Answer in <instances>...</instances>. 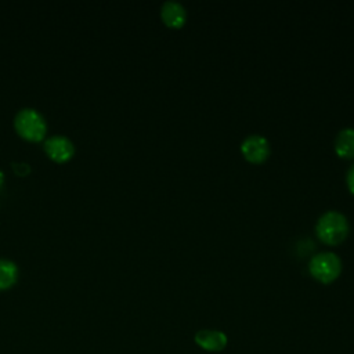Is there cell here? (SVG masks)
<instances>
[{"mask_svg": "<svg viewBox=\"0 0 354 354\" xmlns=\"http://www.w3.org/2000/svg\"><path fill=\"white\" fill-rule=\"evenodd\" d=\"M14 127L21 137L29 141L43 140L47 130L44 116L35 108L19 109L14 116Z\"/></svg>", "mask_w": 354, "mask_h": 354, "instance_id": "obj_1", "label": "cell"}, {"mask_svg": "<svg viewBox=\"0 0 354 354\" xmlns=\"http://www.w3.org/2000/svg\"><path fill=\"white\" fill-rule=\"evenodd\" d=\"M315 231L324 242L337 243L347 235L348 221L343 213L337 210H328L319 216Z\"/></svg>", "mask_w": 354, "mask_h": 354, "instance_id": "obj_2", "label": "cell"}, {"mask_svg": "<svg viewBox=\"0 0 354 354\" xmlns=\"http://www.w3.org/2000/svg\"><path fill=\"white\" fill-rule=\"evenodd\" d=\"M308 268L313 277H315L318 281L330 282L339 275L342 261L340 257L333 252H321L311 257Z\"/></svg>", "mask_w": 354, "mask_h": 354, "instance_id": "obj_3", "label": "cell"}, {"mask_svg": "<svg viewBox=\"0 0 354 354\" xmlns=\"http://www.w3.org/2000/svg\"><path fill=\"white\" fill-rule=\"evenodd\" d=\"M46 153L55 162H65L75 153L72 140L64 134H54L44 140Z\"/></svg>", "mask_w": 354, "mask_h": 354, "instance_id": "obj_4", "label": "cell"}, {"mask_svg": "<svg viewBox=\"0 0 354 354\" xmlns=\"http://www.w3.org/2000/svg\"><path fill=\"white\" fill-rule=\"evenodd\" d=\"M242 153L250 162H263L270 153V144L261 134H249L241 144Z\"/></svg>", "mask_w": 354, "mask_h": 354, "instance_id": "obj_5", "label": "cell"}, {"mask_svg": "<svg viewBox=\"0 0 354 354\" xmlns=\"http://www.w3.org/2000/svg\"><path fill=\"white\" fill-rule=\"evenodd\" d=\"M195 343L206 351H221L227 346V336L220 330L201 329L195 333Z\"/></svg>", "mask_w": 354, "mask_h": 354, "instance_id": "obj_6", "label": "cell"}, {"mask_svg": "<svg viewBox=\"0 0 354 354\" xmlns=\"http://www.w3.org/2000/svg\"><path fill=\"white\" fill-rule=\"evenodd\" d=\"M160 17L169 26H181L185 22V7L176 0H166L160 6Z\"/></svg>", "mask_w": 354, "mask_h": 354, "instance_id": "obj_7", "label": "cell"}, {"mask_svg": "<svg viewBox=\"0 0 354 354\" xmlns=\"http://www.w3.org/2000/svg\"><path fill=\"white\" fill-rule=\"evenodd\" d=\"M335 149L343 158L354 156V127H344L337 133Z\"/></svg>", "mask_w": 354, "mask_h": 354, "instance_id": "obj_8", "label": "cell"}, {"mask_svg": "<svg viewBox=\"0 0 354 354\" xmlns=\"http://www.w3.org/2000/svg\"><path fill=\"white\" fill-rule=\"evenodd\" d=\"M18 267L17 264L6 257H0V289H7L17 282Z\"/></svg>", "mask_w": 354, "mask_h": 354, "instance_id": "obj_9", "label": "cell"}, {"mask_svg": "<svg viewBox=\"0 0 354 354\" xmlns=\"http://www.w3.org/2000/svg\"><path fill=\"white\" fill-rule=\"evenodd\" d=\"M12 169L15 170V173L24 176V174L29 173L30 166L28 163H25V162H12Z\"/></svg>", "mask_w": 354, "mask_h": 354, "instance_id": "obj_10", "label": "cell"}, {"mask_svg": "<svg viewBox=\"0 0 354 354\" xmlns=\"http://www.w3.org/2000/svg\"><path fill=\"white\" fill-rule=\"evenodd\" d=\"M347 184L351 192H354V163L347 170Z\"/></svg>", "mask_w": 354, "mask_h": 354, "instance_id": "obj_11", "label": "cell"}, {"mask_svg": "<svg viewBox=\"0 0 354 354\" xmlns=\"http://www.w3.org/2000/svg\"><path fill=\"white\" fill-rule=\"evenodd\" d=\"M3 181H4V173H3V170L0 169V187L3 185Z\"/></svg>", "mask_w": 354, "mask_h": 354, "instance_id": "obj_12", "label": "cell"}]
</instances>
